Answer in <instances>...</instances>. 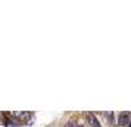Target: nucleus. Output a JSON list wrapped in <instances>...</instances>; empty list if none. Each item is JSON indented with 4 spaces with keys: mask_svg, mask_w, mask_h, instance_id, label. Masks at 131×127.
Returning <instances> with one entry per match:
<instances>
[{
    "mask_svg": "<svg viewBox=\"0 0 131 127\" xmlns=\"http://www.w3.org/2000/svg\"><path fill=\"white\" fill-rule=\"evenodd\" d=\"M130 123H131V112H121L118 115V124L121 127L130 126Z\"/></svg>",
    "mask_w": 131,
    "mask_h": 127,
    "instance_id": "f257e3e1",
    "label": "nucleus"
},
{
    "mask_svg": "<svg viewBox=\"0 0 131 127\" xmlns=\"http://www.w3.org/2000/svg\"><path fill=\"white\" fill-rule=\"evenodd\" d=\"M85 120L90 124V127H102V124L97 120V117L93 112H85Z\"/></svg>",
    "mask_w": 131,
    "mask_h": 127,
    "instance_id": "f03ea898",
    "label": "nucleus"
},
{
    "mask_svg": "<svg viewBox=\"0 0 131 127\" xmlns=\"http://www.w3.org/2000/svg\"><path fill=\"white\" fill-rule=\"evenodd\" d=\"M15 117L16 118H21V120H28L31 117V114L30 112H25V114H15Z\"/></svg>",
    "mask_w": 131,
    "mask_h": 127,
    "instance_id": "7ed1b4c3",
    "label": "nucleus"
},
{
    "mask_svg": "<svg viewBox=\"0 0 131 127\" xmlns=\"http://www.w3.org/2000/svg\"><path fill=\"white\" fill-rule=\"evenodd\" d=\"M75 127H84L83 124H75Z\"/></svg>",
    "mask_w": 131,
    "mask_h": 127,
    "instance_id": "20e7f679",
    "label": "nucleus"
}]
</instances>
